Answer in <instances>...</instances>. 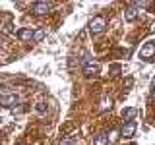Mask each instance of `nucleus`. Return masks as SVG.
Wrapping results in <instances>:
<instances>
[{
	"mask_svg": "<svg viewBox=\"0 0 155 145\" xmlns=\"http://www.w3.org/2000/svg\"><path fill=\"white\" fill-rule=\"evenodd\" d=\"M105 27H107V19L103 18V16H97V18H93L89 21V33L91 35H99V33H103L105 31Z\"/></svg>",
	"mask_w": 155,
	"mask_h": 145,
	"instance_id": "f257e3e1",
	"label": "nucleus"
},
{
	"mask_svg": "<svg viewBox=\"0 0 155 145\" xmlns=\"http://www.w3.org/2000/svg\"><path fill=\"white\" fill-rule=\"evenodd\" d=\"M99 72H101V66L97 64L95 60H91L89 56H85V62H84V74L87 77H95V76H99Z\"/></svg>",
	"mask_w": 155,
	"mask_h": 145,
	"instance_id": "f03ea898",
	"label": "nucleus"
},
{
	"mask_svg": "<svg viewBox=\"0 0 155 145\" xmlns=\"http://www.w3.org/2000/svg\"><path fill=\"white\" fill-rule=\"evenodd\" d=\"M52 6H54L52 2H47V0H39V2H33L31 12L35 14V16H45V14H48V12L52 10Z\"/></svg>",
	"mask_w": 155,
	"mask_h": 145,
	"instance_id": "7ed1b4c3",
	"label": "nucleus"
},
{
	"mask_svg": "<svg viewBox=\"0 0 155 145\" xmlns=\"http://www.w3.org/2000/svg\"><path fill=\"white\" fill-rule=\"evenodd\" d=\"M0 105L6 108H14L19 105V95L18 93H2L0 95Z\"/></svg>",
	"mask_w": 155,
	"mask_h": 145,
	"instance_id": "20e7f679",
	"label": "nucleus"
},
{
	"mask_svg": "<svg viewBox=\"0 0 155 145\" xmlns=\"http://www.w3.org/2000/svg\"><path fill=\"white\" fill-rule=\"evenodd\" d=\"M153 56H155V41H147L142 48H140V58H143V60H151Z\"/></svg>",
	"mask_w": 155,
	"mask_h": 145,
	"instance_id": "39448f33",
	"label": "nucleus"
},
{
	"mask_svg": "<svg viewBox=\"0 0 155 145\" xmlns=\"http://www.w3.org/2000/svg\"><path fill=\"white\" fill-rule=\"evenodd\" d=\"M134 134H136V122L134 120L132 122H126L122 126V130H120V137H124V139H132Z\"/></svg>",
	"mask_w": 155,
	"mask_h": 145,
	"instance_id": "423d86ee",
	"label": "nucleus"
},
{
	"mask_svg": "<svg viewBox=\"0 0 155 145\" xmlns=\"http://www.w3.org/2000/svg\"><path fill=\"white\" fill-rule=\"evenodd\" d=\"M138 14H140V8H136L134 2H132L128 8L124 10V19H126V21H134V19L138 18Z\"/></svg>",
	"mask_w": 155,
	"mask_h": 145,
	"instance_id": "0eeeda50",
	"label": "nucleus"
},
{
	"mask_svg": "<svg viewBox=\"0 0 155 145\" xmlns=\"http://www.w3.org/2000/svg\"><path fill=\"white\" fill-rule=\"evenodd\" d=\"M33 35H35V29H31V27H23L18 31L19 41H33Z\"/></svg>",
	"mask_w": 155,
	"mask_h": 145,
	"instance_id": "6e6552de",
	"label": "nucleus"
},
{
	"mask_svg": "<svg viewBox=\"0 0 155 145\" xmlns=\"http://www.w3.org/2000/svg\"><path fill=\"white\" fill-rule=\"evenodd\" d=\"M136 114H138V108H136V106H128V108L122 110V118L128 120V122H132V118H134Z\"/></svg>",
	"mask_w": 155,
	"mask_h": 145,
	"instance_id": "1a4fd4ad",
	"label": "nucleus"
},
{
	"mask_svg": "<svg viewBox=\"0 0 155 145\" xmlns=\"http://www.w3.org/2000/svg\"><path fill=\"white\" fill-rule=\"evenodd\" d=\"M93 145H109V135L107 134H97L95 135V139H93Z\"/></svg>",
	"mask_w": 155,
	"mask_h": 145,
	"instance_id": "9d476101",
	"label": "nucleus"
},
{
	"mask_svg": "<svg viewBox=\"0 0 155 145\" xmlns=\"http://www.w3.org/2000/svg\"><path fill=\"white\" fill-rule=\"evenodd\" d=\"M110 106H113V99L105 95L103 99H101V106H99V108H101V110H107V108H110Z\"/></svg>",
	"mask_w": 155,
	"mask_h": 145,
	"instance_id": "9b49d317",
	"label": "nucleus"
},
{
	"mask_svg": "<svg viewBox=\"0 0 155 145\" xmlns=\"http://www.w3.org/2000/svg\"><path fill=\"white\" fill-rule=\"evenodd\" d=\"M45 35H47V31H45V29H37V31H35V35H33V43H41L43 39H45Z\"/></svg>",
	"mask_w": 155,
	"mask_h": 145,
	"instance_id": "f8f14e48",
	"label": "nucleus"
},
{
	"mask_svg": "<svg viewBox=\"0 0 155 145\" xmlns=\"http://www.w3.org/2000/svg\"><path fill=\"white\" fill-rule=\"evenodd\" d=\"M35 110L39 114H45L47 112V103H45V101H37V103H35Z\"/></svg>",
	"mask_w": 155,
	"mask_h": 145,
	"instance_id": "ddd939ff",
	"label": "nucleus"
},
{
	"mask_svg": "<svg viewBox=\"0 0 155 145\" xmlns=\"http://www.w3.org/2000/svg\"><path fill=\"white\" fill-rule=\"evenodd\" d=\"M2 31L6 33V35L14 33V23H12V21H6V23H4V27H2Z\"/></svg>",
	"mask_w": 155,
	"mask_h": 145,
	"instance_id": "4468645a",
	"label": "nucleus"
},
{
	"mask_svg": "<svg viewBox=\"0 0 155 145\" xmlns=\"http://www.w3.org/2000/svg\"><path fill=\"white\" fill-rule=\"evenodd\" d=\"M25 108H27L25 105H18V106H14V108H10V110H12V114H21V112H25Z\"/></svg>",
	"mask_w": 155,
	"mask_h": 145,
	"instance_id": "2eb2a0df",
	"label": "nucleus"
},
{
	"mask_svg": "<svg viewBox=\"0 0 155 145\" xmlns=\"http://www.w3.org/2000/svg\"><path fill=\"white\" fill-rule=\"evenodd\" d=\"M116 139H118V132H110V135H109V143H114Z\"/></svg>",
	"mask_w": 155,
	"mask_h": 145,
	"instance_id": "dca6fc26",
	"label": "nucleus"
},
{
	"mask_svg": "<svg viewBox=\"0 0 155 145\" xmlns=\"http://www.w3.org/2000/svg\"><path fill=\"white\" fill-rule=\"evenodd\" d=\"M56 145H74V141H72V139H66V137H64V139H60V141H58Z\"/></svg>",
	"mask_w": 155,
	"mask_h": 145,
	"instance_id": "f3484780",
	"label": "nucleus"
},
{
	"mask_svg": "<svg viewBox=\"0 0 155 145\" xmlns=\"http://www.w3.org/2000/svg\"><path fill=\"white\" fill-rule=\"evenodd\" d=\"M151 99H153V101H155V89H153V93H151Z\"/></svg>",
	"mask_w": 155,
	"mask_h": 145,
	"instance_id": "a211bd4d",
	"label": "nucleus"
},
{
	"mask_svg": "<svg viewBox=\"0 0 155 145\" xmlns=\"http://www.w3.org/2000/svg\"><path fill=\"white\" fill-rule=\"evenodd\" d=\"M151 85H153V89H155V77H153V81H151Z\"/></svg>",
	"mask_w": 155,
	"mask_h": 145,
	"instance_id": "6ab92c4d",
	"label": "nucleus"
},
{
	"mask_svg": "<svg viewBox=\"0 0 155 145\" xmlns=\"http://www.w3.org/2000/svg\"><path fill=\"white\" fill-rule=\"evenodd\" d=\"M2 122H4V118H2V116H0V126H2Z\"/></svg>",
	"mask_w": 155,
	"mask_h": 145,
	"instance_id": "aec40b11",
	"label": "nucleus"
}]
</instances>
